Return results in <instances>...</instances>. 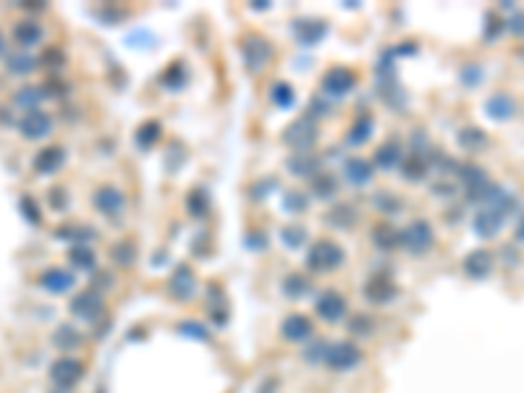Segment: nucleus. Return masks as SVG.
Segmentation results:
<instances>
[{
  "instance_id": "obj_5",
  "label": "nucleus",
  "mask_w": 524,
  "mask_h": 393,
  "mask_svg": "<svg viewBox=\"0 0 524 393\" xmlns=\"http://www.w3.org/2000/svg\"><path fill=\"white\" fill-rule=\"evenodd\" d=\"M284 142L294 147L296 152H310L312 145L317 142V126L310 119H299L284 131Z\"/></svg>"
},
{
  "instance_id": "obj_11",
  "label": "nucleus",
  "mask_w": 524,
  "mask_h": 393,
  "mask_svg": "<svg viewBox=\"0 0 524 393\" xmlns=\"http://www.w3.org/2000/svg\"><path fill=\"white\" fill-rule=\"evenodd\" d=\"M354 87H357V76L349 68L336 66V68H331L322 76V92H328L331 97H346Z\"/></svg>"
},
{
  "instance_id": "obj_39",
  "label": "nucleus",
  "mask_w": 524,
  "mask_h": 393,
  "mask_svg": "<svg viewBox=\"0 0 524 393\" xmlns=\"http://www.w3.org/2000/svg\"><path fill=\"white\" fill-rule=\"evenodd\" d=\"M281 241H284L286 247L299 249V247H304V241H307V231H304L302 226H286V229L281 231Z\"/></svg>"
},
{
  "instance_id": "obj_43",
  "label": "nucleus",
  "mask_w": 524,
  "mask_h": 393,
  "mask_svg": "<svg viewBox=\"0 0 524 393\" xmlns=\"http://www.w3.org/2000/svg\"><path fill=\"white\" fill-rule=\"evenodd\" d=\"M19 207H21V212H24V218H27L32 226H39V220H42V212H39L37 202L32 200V197H21Z\"/></svg>"
},
{
  "instance_id": "obj_51",
  "label": "nucleus",
  "mask_w": 524,
  "mask_h": 393,
  "mask_svg": "<svg viewBox=\"0 0 524 393\" xmlns=\"http://www.w3.org/2000/svg\"><path fill=\"white\" fill-rule=\"evenodd\" d=\"M50 205H53V207H58V210L63 207V205H66V192H63V189H53V192H50Z\"/></svg>"
},
{
  "instance_id": "obj_8",
  "label": "nucleus",
  "mask_w": 524,
  "mask_h": 393,
  "mask_svg": "<svg viewBox=\"0 0 524 393\" xmlns=\"http://www.w3.org/2000/svg\"><path fill=\"white\" fill-rule=\"evenodd\" d=\"M281 336H284L288 344H310L315 336V325L307 315H288L284 322H281Z\"/></svg>"
},
{
  "instance_id": "obj_30",
  "label": "nucleus",
  "mask_w": 524,
  "mask_h": 393,
  "mask_svg": "<svg viewBox=\"0 0 524 393\" xmlns=\"http://www.w3.org/2000/svg\"><path fill=\"white\" fill-rule=\"evenodd\" d=\"M459 145L469 152H477L487 145V134L480 126H467L459 131Z\"/></svg>"
},
{
  "instance_id": "obj_47",
  "label": "nucleus",
  "mask_w": 524,
  "mask_h": 393,
  "mask_svg": "<svg viewBox=\"0 0 524 393\" xmlns=\"http://www.w3.org/2000/svg\"><path fill=\"white\" fill-rule=\"evenodd\" d=\"M480 79H482V71H480V66H467L464 71H461V82L467 84V87H472V84H477Z\"/></svg>"
},
{
  "instance_id": "obj_36",
  "label": "nucleus",
  "mask_w": 524,
  "mask_h": 393,
  "mask_svg": "<svg viewBox=\"0 0 524 393\" xmlns=\"http://www.w3.org/2000/svg\"><path fill=\"white\" fill-rule=\"evenodd\" d=\"M68 260H71V265H74L76 270H92L95 262H97V257H95V252L90 247H74L71 249V255H68Z\"/></svg>"
},
{
  "instance_id": "obj_25",
  "label": "nucleus",
  "mask_w": 524,
  "mask_h": 393,
  "mask_svg": "<svg viewBox=\"0 0 524 393\" xmlns=\"http://www.w3.org/2000/svg\"><path fill=\"white\" fill-rule=\"evenodd\" d=\"M53 346L61 349V351H74V349L82 346V333L68 322L58 325L56 333H53Z\"/></svg>"
},
{
  "instance_id": "obj_42",
  "label": "nucleus",
  "mask_w": 524,
  "mask_h": 393,
  "mask_svg": "<svg viewBox=\"0 0 524 393\" xmlns=\"http://www.w3.org/2000/svg\"><path fill=\"white\" fill-rule=\"evenodd\" d=\"M296 100V95L294 90H291V84H276L273 87V102H276L278 108H291Z\"/></svg>"
},
{
  "instance_id": "obj_9",
  "label": "nucleus",
  "mask_w": 524,
  "mask_h": 393,
  "mask_svg": "<svg viewBox=\"0 0 524 393\" xmlns=\"http://www.w3.org/2000/svg\"><path fill=\"white\" fill-rule=\"evenodd\" d=\"M19 131L24 139H45L50 131H53V119L47 116L45 110H29V113H24L19 121Z\"/></svg>"
},
{
  "instance_id": "obj_31",
  "label": "nucleus",
  "mask_w": 524,
  "mask_h": 393,
  "mask_svg": "<svg viewBox=\"0 0 524 393\" xmlns=\"http://www.w3.org/2000/svg\"><path fill=\"white\" fill-rule=\"evenodd\" d=\"M328 223L331 226H336V229H351L354 223H357V210L351 207V205H336L331 212H328Z\"/></svg>"
},
{
  "instance_id": "obj_38",
  "label": "nucleus",
  "mask_w": 524,
  "mask_h": 393,
  "mask_svg": "<svg viewBox=\"0 0 524 393\" xmlns=\"http://www.w3.org/2000/svg\"><path fill=\"white\" fill-rule=\"evenodd\" d=\"M186 207H189L192 215H207V207H210L207 192H205V189H194V192L189 194V200H186Z\"/></svg>"
},
{
  "instance_id": "obj_52",
  "label": "nucleus",
  "mask_w": 524,
  "mask_h": 393,
  "mask_svg": "<svg viewBox=\"0 0 524 393\" xmlns=\"http://www.w3.org/2000/svg\"><path fill=\"white\" fill-rule=\"evenodd\" d=\"M514 236H516V241H524V215H522V220L516 223V231H514Z\"/></svg>"
},
{
  "instance_id": "obj_7",
  "label": "nucleus",
  "mask_w": 524,
  "mask_h": 393,
  "mask_svg": "<svg viewBox=\"0 0 524 393\" xmlns=\"http://www.w3.org/2000/svg\"><path fill=\"white\" fill-rule=\"evenodd\" d=\"M68 310H71V315H76L79 320H87V322L100 320V315L105 312V299H102L97 291H82L71 299Z\"/></svg>"
},
{
  "instance_id": "obj_37",
  "label": "nucleus",
  "mask_w": 524,
  "mask_h": 393,
  "mask_svg": "<svg viewBox=\"0 0 524 393\" xmlns=\"http://www.w3.org/2000/svg\"><path fill=\"white\" fill-rule=\"evenodd\" d=\"M307 205H310V200H307L302 192H296V189H288V192L284 194V210L291 212V215L304 212L307 210Z\"/></svg>"
},
{
  "instance_id": "obj_26",
  "label": "nucleus",
  "mask_w": 524,
  "mask_h": 393,
  "mask_svg": "<svg viewBox=\"0 0 524 393\" xmlns=\"http://www.w3.org/2000/svg\"><path fill=\"white\" fill-rule=\"evenodd\" d=\"M37 58L29 53H11L8 58H6V71L8 73H16V76H27V73H32L35 68H37Z\"/></svg>"
},
{
  "instance_id": "obj_34",
  "label": "nucleus",
  "mask_w": 524,
  "mask_h": 393,
  "mask_svg": "<svg viewBox=\"0 0 524 393\" xmlns=\"http://www.w3.org/2000/svg\"><path fill=\"white\" fill-rule=\"evenodd\" d=\"M375 207L380 212H386V215H398V212L404 210V200H401V197H396L394 192H377Z\"/></svg>"
},
{
  "instance_id": "obj_13",
  "label": "nucleus",
  "mask_w": 524,
  "mask_h": 393,
  "mask_svg": "<svg viewBox=\"0 0 524 393\" xmlns=\"http://www.w3.org/2000/svg\"><path fill=\"white\" fill-rule=\"evenodd\" d=\"M92 202H95V207H97L102 215H108V218L121 215L123 207H126V197H123V192L116 189V186H100V189L95 192Z\"/></svg>"
},
{
  "instance_id": "obj_16",
  "label": "nucleus",
  "mask_w": 524,
  "mask_h": 393,
  "mask_svg": "<svg viewBox=\"0 0 524 393\" xmlns=\"http://www.w3.org/2000/svg\"><path fill=\"white\" fill-rule=\"evenodd\" d=\"M66 163V150L63 147H42L37 155H35V160H32V165H35V171H37L39 176H50V174H58L61 168H63Z\"/></svg>"
},
{
  "instance_id": "obj_18",
  "label": "nucleus",
  "mask_w": 524,
  "mask_h": 393,
  "mask_svg": "<svg viewBox=\"0 0 524 393\" xmlns=\"http://www.w3.org/2000/svg\"><path fill=\"white\" fill-rule=\"evenodd\" d=\"M168 289H171V294H173L176 299H181V302L192 299L194 289H197V281H194L192 267H189V265L176 267L173 275H171V281H168Z\"/></svg>"
},
{
  "instance_id": "obj_32",
  "label": "nucleus",
  "mask_w": 524,
  "mask_h": 393,
  "mask_svg": "<svg viewBox=\"0 0 524 393\" xmlns=\"http://www.w3.org/2000/svg\"><path fill=\"white\" fill-rule=\"evenodd\" d=\"M310 291H312V281L299 273H291L284 281V294L288 299H302L304 294H310Z\"/></svg>"
},
{
  "instance_id": "obj_28",
  "label": "nucleus",
  "mask_w": 524,
  "mask_h": 393,
  "mask_svg": "<svg viewBox=\"0 0 524 393\" xmlns=\"http://www.w3.org/2000/svg\"><path fill=\"white\" fill-rule=\"evenodd\" d=\"M398 163H401V150L396 147V142L380 145L375 150V165L380 168V171H394Z\"/></svg>"
},
{
  "instance_id": "obj_29",
  "label": "nucleus",
  "mask_w": 524,
  "mask_h": 393,
  "mask_svg": "<svg viewBox=\"0 0 524 393\" xmlns=\"http://www.w3.org/2000/svg\"><path fill=\"white\" fill-rule=\"evenodd\" d=\"M45 100V92L39 90V87H21L16 95H13V102L19 105V108H24L29 113V110H37L39 108V102Z\"/></svg>"
},
{
  "instance_id": "obj_22",
  "label": "nucleus",
  "mask_w": 524,
  "mask_h": 393,
  "mask_svg": "<svg viewBox=\"0 0 524 393\" xmlns=\"http://www.w3.org/2000/svg\"><path fill=\"white\" fill-rule=\"evenodd\" d=\"M42 27H39L35 18H21L19 24L13 27V40L19 42L21 47H35L39 45V40H42Z\"/></svg>"
},
{
  "instance_id": "obj_46",
  "label": "nucleus",
  "mask_w": 524,
  "mask_h": 393,
  "mask_svg": "<svg viewBox=\"0 0 524 393\" xmlns=\"http://www.w3.org/2000/svg\"><path fill=\"white\" fill-rule=\"evenodd\" d=\"M349 330L357 336V333H370L372 330V322L367 320V315H354L349 322Z\"/></svg>"
},
{
  "instance_id": "obj_48",
  "label": "nucleus",
  "mask_w": 524,
  "mask_h": 393,
  "mask_svg": "<svg viewBox=\"0 0 524 393\" xmlns=\"http://www.w3.org/2000/svg\"><path fill=\"white\" fill-rule=\"evenodd\" d=\"M501 24H504V21H501L496 13H490V16H487V27H485V40H496V37L501 35V29H504Z\"/></svg>"
},
{
  "instance_id": "obj_3",
  "label": "nucleus",
  "mask_w": 524,
  "mask_h": 393,
  "mask_svg": "<svg viewBox=\"0 0 524 393\" xmlns=\"http://www.w3.org/2000/svg\"><path fill=\"white\" fill-rule=\"evenodd\" d=\"M241 58H244V64H247L249 71H260V68H265V66L270 64V58H273V45L267 42L265 37L249 35V37H244V42H241Z\"/></svg>"
},
{
  "instance_id": "obj_44",
  "label": "nucleus",
  "mask_w": 524,
  "mask_h": 393,
  "mask_svg": "<svg viewBox=\"0 0 524 393\" xmlns=\"http://www.w3.org/2000/svg\"><path fill=\"white\" fill-rule=\"evenodd\" d=\"M157 137H160V123H155V121H150L142 128H137V142L142 147H150Z\"/></svg>"
},
{
  "instance_id": "obj_53",
  "label": "nucleus",
  "mask_w": 524,
  "mask_h": 393,
  "mask_svg": "<svg viewBox=\"0 0 524 393\" xmlns=\"http://www.w3.org/2000/svg\"><path fill=\"white\" fill-rule=\"evenodd\" d=\"M6 53V37H3V32H0V55Z\"/></svg>"
},
{
  "instance_id": "obj_23",
  "label": "nucleus",
  "mask_w": 524,
  "mask_h": 393,
  "mask_svg": "<svg viewBox=\"0 0 524 393\" xmlns=\"http://www.w3.org/2000/svg\"><path fill=\"white\" fill-rule=\"evenodd\" d=\"M294 32H296V40H299L304 47H312L325 37L328 27H325L322 21H310V18H307V21H296Z\"/></svg>"
},
{
  "instance_id": "obj_45",
  "label": "nucleus",
  "mask_w": 524,
  "mask_h": 393,
  "mask_svg": "<svg viewBox=\"0 0 524 393\" xmlns=\"http://www.w3.org/2000/svg\"><path fill=\"white\" fill-rule=\"evenodd\" d=\"M163 84H166L168 90H181V84H184V66L181 64L171 66L168 73L163 76Z\"/></svg>"
},
{
  "instance_id": "obj_10",
  "label": "nucleus",
  "mask_w": 524,
  "mask_h": 393,
  "mask_svg": "<svg viewBox=\"0 0 524 393\" xmlns=\"http://www.w3.org/2000/svg\"><path fill=\"white\" fill-rule=\"evenodd\" d=\"M461 176V183H464V189H467V197L475 202H482L485 200L487 189L493 186V181L487 179V174L482 171V168H477V165H464L459 171Z\"/></svg>"
},
{
  "instance_id": "obj_24",
  "label": "nucleus",
  "mask_w": 524,
  "mask_h": 393,
  "mask_svg": "<svg viewBox=\"0 0 524 393\" xmlns=\"http://www.w3.org/2000/svg\"><path fill=\"white\" fill-rule=\"evenodd\" d=\"M288 171L294 176L315 179V176L320 174V160H317L312 152H296V155L288 160Z\"/></svg>"
},
{
  "instance_id": "obj_33",
  "label": "nucleus",
  "mask_w": 524,
  "mask_h": 393,
  "mask_svg": "<svg viewBox=\"0 0 524 393\" xmlns=\"http://www.w3.org/2000/svg\"><path fill=\"white\" fill-rule=\"evenodd\" d=\"M372 241H375V247L383 249V252H388V249H394V247H398V244H401V238H398V231H394L391 226H375Z\"/></svg>"
},
{
  "instance_id": "obj_17",
  "label": "nucleus",
  "mask_w": 524,
  "mask_h": 393,
  "mask_svg": "<svg viewBox=\"0 0 524 393\" xmlns=\"http://www.w3.org/2000/svg\"><path fill=\"white\" fill-rule=\"evenodd\" d=\"M76 284V275L63 270V267H47L45 273L39 275V286L50 294H66L71 291Z\"/></svg>"
},
{
  "instance_id": "obj_27",
  "label": "nucleus",
  "mask_w": 524,
  "mask_h": 393,
  "mask_svg": "<svg viewBox=\"0 0 524 393\" xmlns=\"http://www.w3.org/2000/svg\"><path fill=\"white\" fill-rule=\"evenodd\" d=\"M427 174H430V160L422 152H412L404 163V179L406 181H422Z\"/></svg>"
},
{
  "instance_id": "obj_2",
  "label": "nucleus",
  "mask_w": 524,
  "mask_h": 393,
  "mask_svg": "<svg viewBox=\"0 0 524 393\" xmlns=\"http://www.w3.org/2000/svg\"><path fill=\"white\" fill-rule=\"evenodd\" d=\"M343 262V249L331 241V238H322V241H315L310 255H307V267L315 270V273H325V270H333Z\"/></svg>"
},
{
  "instance_id": "obj_19",
  "label": "nucleus",
  "mask_w": 524,
  "mask_h": 393,
  "mask_svg": "<svg viewBox=\"0 0 524 393\" xmlns=\"http://www.w3.org/2000/svg\"><path fill=\"white\" fill-rule=\"evenodd\" d=\"M490 270H493V255H490L487 249H475V252H469V255L464 257V273H467L469 278L482 281V278L490 275Z\"/></svg>"
},
{
  "instance_id": "obj_15",
  "label": "nucleus",
  "mask_w": 524,
  "mask_h": 393,
  "mask_svg": "<svg viewBox=\"0 0 524 393\" xmlns=\"http://www.w3.org/2000/svg\"><path fill=\"white\" fill-rule=\"evenodd\" d=\"M504 220H506L504 212L493 210V207H482V210L475 212V218H472V229H475L477 236L493 238L498 231L504 229Z\"/></svg>"
},
{
  "instance_id": "obj_20",
  "label": "nucleus",
  "mask_w": 524,
  "mask_h": 393,
  "mask_svg": "<svg viewBox=\"0 0 524 393\" xmlns=\"http://www.w3.org/2000/svg\"><path fill=\"white\" fill-rule=\"evenodd\" d=\"M372 163L370 160H365V157H349L346 163H343V176H346V181L354 183V186H365V183L372 181Z\"/></svg>"
},
{
  "instance_id": "obj_14",
  "label": "nucleus",
  "mask_w": 524,
  "mask_h": 393,
  "mask_svg": "<svg viewBox=\"0 0 524 393\" xmlns=\"http://www.w3.org/2000/svg\"><path fill=\"white\" fill-rule=\"evenodd\" d=\"M362 294H365V299L372 304H388L396 296V284L388 278L386 273H377L370 278L367 284H365Z\"/></svg>"
},
{
  "instance_id": "obj_41",
  "label": "nucleus",
  "mask_w": 524,
  "mask_h": 393,
  "mask_svg": "<svg viewBox=\"0 0 524 393\" xmlns=\"http://www.w3.org/2000/svg\"><path fill=\"white\" fill-rule=\"evenodd\" d=\"M370 134H372V119H359L354 126L349 128V142L351 145H362L367 142Z\"/></svg>"
},
{
  "instance_id": "obj_35",
  "label": "nucleus",
  "mask_w": 524,
  "mask_h": 393,
  "mask_svg": "<svg viewBox=\"0 0 524 393\" xmlns=\"http://www.w3.org/2000/svg\"><path fill=\"white\" fill-rule=\"evenodd\" d=\"M312 192H315V197H320V200L333 197V194H336V179H333L331 174L320 171V174L312 179Z\"/></svg>"
},
{
  "instance_id": "obj_12",
  "label": "nucleus",
  "mask_w": 524,
  "mask_h": 393,
  "mask_svg": "<svg viewBox=\"0 0 524 393\" xmlns=\"http://www.w3.org/2000/svg\"><path fill=\"white\" fill-rule=\"evenodd\" d=\"M346 310H349V304H346V299H343L339 291L320 294L317 302H315V312H317L325 322H341L343 320V315H346Z\"/></svg>"
},
{
  "instance_id": "obj_1",
  "label": "nucleus",
  "mask_w": 524,
  "mask_h": 393,
  "mask_svg": "<svg viewBox=\"0 0 524 393\" xmlns=\"http://www.w3.org/2000/svg\"><path fill=\"white\" fill-rule=\"evenodd\" d=\"M362 357L365 354L354 341H336V344H328V349H325L322 365H328L336 373H346V370H354L362 362Z\"/></svg>"
},
{
  "instance_id": "obj_21",
  "label": "nucleus",
  "mask_w": 524,
  "mask_h": 393,
  "mask_svg": "<svg viewBox=\"0 0 524 393\" xmlns=\"http://www.w3.org/2000/svg\"><path fill=\"white\" fill-rule=\"evenodd\" d=\"M516 113V100L506 92H496L487 100V116L493 121H508Z\"/></svg>"
},
{
  "instance_id": "obj_50",
  "label": "nucleus",
  "mask_w": 524,
  "mask_h": 393,
  "mask_svg": "<svg viewBox=\"0 0 524 393\" xmlns=\"http://www.w3.org/2000/svg\"><path fill=\"white\" fill-rule=\"evenodd\" d=\"M508 29L514 32L516 37H524V11H516L511 21H508Z\"/></svg>"
},
{
  "instance_id": "obj_40",
  "label": "nucleus",
  "mask_w": 524,
  "mask_h": 393,
  "mask_svg": "<svg viewBox=\"0 0 524 393\" xmlns=\"http://www.w3.org/2000/svg\"><path fill=\"white\" fill-rule=\"evenodd\" d=\"M113 260L118 262V265H131L134 260H137V247L131 244V241H118L116 247H113Z\"/></svg>"
},
{
  "instance_id": "obj_4",
  "label": "nucleus",
  "mask_w": 524,
  "mask_h": 393,
  "mask_svg": "<svg viewBox=\"0 0 524 393\" xmlns=\"http://www.w3.org/2000/svg\"><path fill=\"white\" fill-rule=\"evenodd\" d=\"M398 238H401V244H404L409 252H414V255L427 252V249L432 247V241H435V236H432V226L427 223V220H412V223L398 234Z\"/></svg>"
},
{
  "instance_id": "obj_49",
  "label": "nucleus",
  "mask_w": 524,
  "mask_h": 393,
  "mask_svg": "<svg viewBox=\"0 0 524 393\" xmlns=\"http://www.w3.org/2000/svg\"><path fill=\"white\" fill-rule=\"evenodd\" d=\"M181 333H192L194 339H200V341L210 339V336H207V330H205L202 325H197V322H184V325H181Z\"/></svg>"
},
{
  "instance_id": "obj_6",
  "label": "nucleus",
  "mask_w": 524,
  "mask_h": 393,
  "mask_svg": "<svg viewBox=\"0 0 524 393\" xmlns=\"http://www.w3.org/2000/svg\"><path fill=\"white\" fill-rule=\"evenodd\" d=\"M84 375V362L76 357H58L56 362H53V367H50V380L56 385H61V388H71V385H76L79 380H82Z\"/></svg>"
}]
</instances>
